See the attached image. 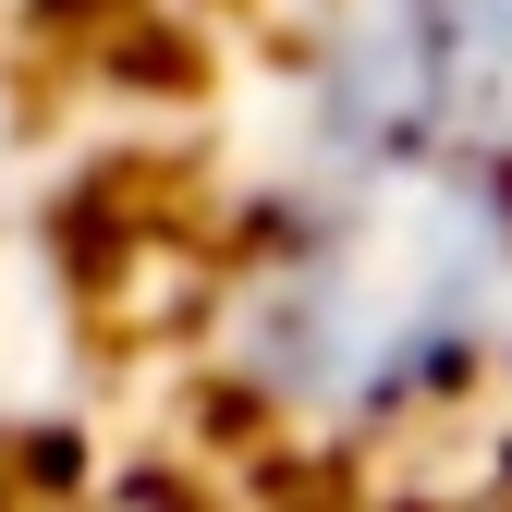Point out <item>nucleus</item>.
<instances>
[{
	"mask_svg": "<svg viewBox=\"0 0 512 512\" xmlns=\"http://www.w3.org/2000/svg\"><path fill=\"white\" fill-rule=\"evenodd\" d=\"M293 171H512V0H256L232 183Z\"/></svg>",
	"mask_w": 512,
	"mask_h": 512,
	"instance_id": "obj_2",
	"label": "nucleus"
},
{
	"mask_svg": "<svg viewBox=\"0 0 512 512\" xmlns=\"http://www.w3.org/2000/svg\"><path fill=\"white\" fill-rule=\"evenodd\" d=\"M171 354L293 512H512V171L220 183Z\"/></svg>",
	"mask_w": 512,
	"mask_h": 512,
	"instance_id": "obj_1",
	"label": "nucleus"
}]
</instances>
